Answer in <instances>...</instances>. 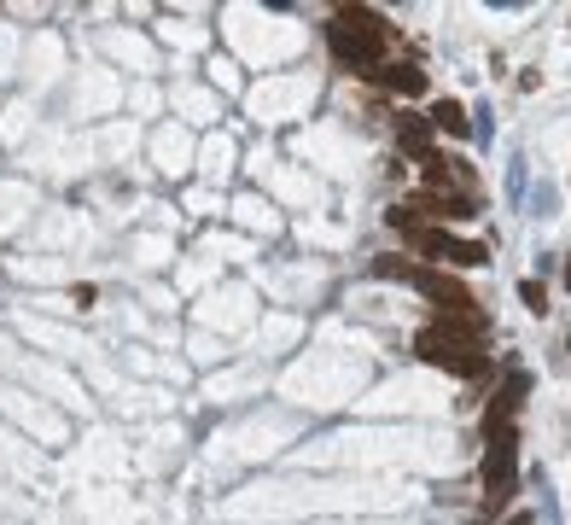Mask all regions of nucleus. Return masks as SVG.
Here are the masks:
<instances>
[{"label": "nucleus", "instance_id": "f257e3e1", "mask_svg": "<svg viewBox=\"0 0 571 525\" xmlns=\"http://www.w3.org/2000/svg\"><path fill=\"white\" fill-rule=\"evenodd\" d=\"M327 47H333V59L368 76L379 65V47H385V18L368 6H338V18L327 24Z\"/></svg>", "mask_w": 571, "mask_h": 525}, {"label": "nucleus", "instance_id": "f03ea898", "mask_svg": "<svg viewBox=\"0 0 571 525\" xmlns=\"http://www.w3.org/2000/svg\"><path fill=\"white\" fill-rule=\"evenodd\" d=\"M414 356L432 362V368H443V374H455V380H478V374H484V345H455V339H443L432 327L414 339Z\"/></svg>", "mask_w": 571, "mask_h": 525}, {"label": "nucleus", "instance_id": "7ed1b4c3", "mask_svg": "<svg viewBox=\"0 0 571 525\" xmlns=\"http://www.w3.org/2000/svg\"><path fill=\"white\" fill-rule=\"evenodd\" d=\"M408 245L420 251V257H437V263H455V269H478V263H490V251L478 240H461V234H449V228H414Z\"/></svg>", "mask_w": 571, "mask_h": 525}, {"label": "nucleus", "instance_id": "20e7f679", "mask_svg": "<svg viewBox=\"0 0 571 525\" xmlns=\"http://www.w3.org/2000/svg\"><path fill=\"white\" fill-rule=\"evenodd\" d=\"M414 286L432 298L437 310H478V298L467 292V280L443 275V269H414Z\"/></svg>", "mask_w": 571, "mask_h": 525}, {"label": "nucleus", "instance_id": "39448f33", "mask_svg": "<svg viewBox=\"0 0 571 525\" xmlns=\"http://www.w3.org/2000/svg\"><path fill=\"white\" fill-rule=\"evenodd\" d=\"M525 391H531V380H525V374H507V380L496 385V397H490V409H484V432H507V426L519 420Z\"/></svg>", "mask_w": 571, "mask_h": 525}, {"label": "nucleus", "instance_id": "423d86ee", "mask_svg": "<svg viewBox=\"0 0 571 525\" xmlns=\"http://www.w3.org/2000/svg\"><path fill=\"white\" fill-rule=\"evenodd\" d=\"M368 82H373V88H391V94H408V100H414V94H426V70H420V65H373Z\"/></svg>", "mask_w": 571, "mask_h": 525}, {"label": "nucleus", "instance_id": "0eeeda50", "mask_svg": "<svg viewBox=\"0 0 571 525\" xmlns=\"http://www.w3.org/2000/svg\"><path fill=\"white\" fill-rule=\"evenodd\" d=\"M397 146H403L408 158L426 164V158H432V123H426V117H403V123H397Z\"/></svg>", "mask_w": 571, "mask_h": 525}, {"label": "nucleus", "instance_id": "6e6552de", "mask_svg": "<svg viewBox=\"0 0 571 525\" xmlns=\"http://www.w3.org/2000/svg\"><path fill=\"white\" fill-rule=\"evenodd\" d=\"M426 123H432V129H443V135H467V111H461V100H437Z\"/></svg>", "mask_w": 571, "mask_h": 525}, {"label": "nucleus", "instance_id": "1a4fd4ad", "mask_svg": "<svg viewBox=\"0 0 571 525\" xmlns=\"http://www.w3.org/2000/svg\"><path fill=\"white\" fill-rule=\"evenodd\" d=\"M373 275H385V280H414V269H408L403 257H373Z\"/></svg>", "mask_w": 571, "mask_h": 525}, {"label": "nucleus", "instance_id": "9d476101", "mask_svg": "<svg viewBox=\"0 0 571 525\" xmlns=\"http://www.w3.org/2000/svg\"><path fill=\"white\" fill-rule=\"evenodd\" d=\"M519 292H525V304H531V310H548V292H542V280H525Z\"/></svg>", "mask_w": 571, "mask_h": 525}, {"label": "nucleus", "instance_id": "9b49d317", "mask_svg": "<svg viewBox=\"0 0 571 525\" xmlns=\"http://www.w3.org/2000/svg\"><path fill=\"white\" fill-rule=\"evenodd\" d=\"M507 525H531V514H513V520H507Z\"/></svg>", "mask_w": 571, "mask_h": 525}, {"label": "nucleus", "instance_id": "f8f14e48", "mask_svg": "<svg viewBox=\"0 0 571 525\" xmlns=\"http://www.w3.org/2000/svg\"><path fill=\"white\" fill-rule=\"evenodd\" d=\"M566 292H571V263H566Z\"/></svg>", "mask_w": 571, "mask_h": 525}]
</instances>
